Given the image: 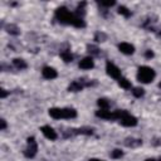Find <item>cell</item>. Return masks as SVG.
I'll use <instances>...</instances> for the list:
<instances>
[{
	"label": "cell",
	"mask_w": 161,
	"mask_h": 161,
	"mask_svg": "<svg viewBox=\"0 0 161 161\" xmlns=\"http://www.w3.org/2000/svg\"><path fill=\"white\" fill-rule=\"evenodd\" d=\"M55 19L60 24H67V25H73L75 28H84L86 23L82 18H78L74 13H70L67 8L60 6L55 10Z\"/></svg>",
	"instance_id": "obj_1"
},
{
	"label": "cell",
	"mask_w": 161,
	"mask_h": 161,
	"mask_svg": "<svg viewBox=\"0 0 161 161\" xmlns=\"http://www.w3.org/2000/svg\"><path fill=\"white\" fill-rule=\"evenodd\" d=\"M49 116L54 119H60V118H74L77 117V111L74 108H58V107H53L49 109Z\"/></svg>",
	"instance_id": "obj_2"
},
{
	"label": "cell",
	"mask_w": 161,
	"mask_h": 161,
	"mask_svg": "<svg viewBox=\"0 0 161 161\" xmlns=\"http://www.w3.org/2000/svg\"><path fill=\"white\" fill-rule=\"evenodd\" d=\"M156 73L151 67L147 65H141L138 67V72H137V80L141 83H150L153 80Z\"/></svg>",
	"instance_id": "obj_3"
},
{
	"label": "cell",
	"mask_w": 161,
	"mask_h": 161,
	"mask_svg": "<svg viewBox=\"0 0 161 161\" xmlns=\"http://www.w3.org/2000/svg\"><path fill=\"white\" fill-rule=\"evenodd\" d=\"M97 82H92V80H86L84 78H80V79H75L73 80L69 86H68V91L69 92H79L82 91L84 87H91V86H96Z\"/></svg>",
	"instance_id": "obj_4"
},
{
	"label": "cell",
	"mask_w": 161,
	"mask_h": 161,
	"mask_svg": "<svg viewBox=\"0 0 161 161\" xmlns=\"http://www.w3.org/2000/svg\"><path fill=\"white\" fill-rule=\"evenodd\" d=\"M118 121L122 126L125 127H135L137 125V118L132 114H130L125 109H119V117H118Z\"/></svg>",
	"instance_id": "obj_5"
},
{
	"label": "cell",
	"mask_w": 161,
	"mask_h": 161,
	"mask_svg": "<svg viewBox=\"0 0 161 161\" xmlns=\"http://www.w3.org/2000/svg\"><path fill=\"white\" fill-rule=\"evenodd\" d=\"M28 146H26V148L24 150V156L25 157H28V158H33L35 155H36V152H38V145H36V141H35V138L31 136V137H28Z\"/></svg>",
	"instance_id": "obj_6"
},
{
	"label": "cell",
	"mask_w": 161,
	"mask_h": 161,
	"mask_svg": "<svg viewBox=\"0 0 161 161\" xmlns=\"http://www.w3.org/2000/svg\"><path fill=\"white\" fill-rule=\"evenodd\" d=\"M106 72H107V74H108L111 78H114V79H118V78L122 77L119 68H118L114 63H112V62H107V63H106Z\"/></svg>",
	"instance_id": "obj_7"
},
{
	"label": "cell",
	"mask_w": 161,
	"mask_h": 161,
	"mask_svg": "<svg viewBox=\"0 0 161 161\" xmlns=\"http://www.w3.org/2000/svg\"><path fill=\"white\" fill-rule=\"evenodd\" d=\"M40 131H42V133L48 138V140H50V141H54V140H57V132L50 127V126H43L42 128H40Z\"/></svg>",
	"instance_id": "obj_8"
},
{
	"label": "cell",
	"mask_w": 161,
	"mask_h": 161,
	"mask_svg": "<svg viewBox=\"0 0 161 161\" xmlns=\"http://www.w3.org/2000/svg\"><path fill=\"white\" fill-rule=\"evenodd\" d=\"M118 49H119L121 53L127 54V55H131V54L135 53V47H133L132 44H130V43H126V42L119 43V44H118Z\"/></svg>",
	"instance_id": "obj_9"
},
{
	"label": "cell",
	"mask_w": 161,
	"mask_h": 161,
	"mask_svg": "<svg viewBox=\"0 0 161 161\" xmlns=\"http://www.w3.org/2000/svg\"><path fill=\"white\" fill-rule=\"evenodd\" d=\"M42 75H43L45 79H54V78H57L58 73H57V70H55L54 68H52V67H44L43 70H42Z\"/></svg>",
	"instance_id": "obj_10"
},
{
	"label": "cell",
	"mask_w": 161,
	"mask_h": 161,
	"mask_svg": "<svg viewBox=\"0 0 161 161\" xmlns=\"http://www.w3.org/2000/svg\"><path fill=\"white\" fill-rule=\"evenodd\" d=\"M94 67V62L92 57H86L79 62V68L82 69H92Z\"/></svg>",
	"instance_id": "obj_11"
},
{
	"label": "cell",
	"mask_w": 161,
	"mask_h": 161,
	"mask_svg": "<svg viewBox=\"0 0 161 161\" xmlns=\"http://www.w3.org/2000/svg\"><path fill=\"white\" fill-rule=\"evenodd\" d=\"M142 145V140L140 138H133V137H128L125 140V146L127 147H131V148H136L138 146Z\"/></svg>",
	"instance_id": "obj_12"
},
{
	"label": "cell",
	"mask_w": 161,
	"mask_h": 161,
	"mask_svg": "<svg viewBox=\"0 0 161 161\" xmlns=\"http://www.w3.org/2000/svg\"><path fill=\"white\" fill-rule=\"evenodd\" d=\"M86 5H87L86 1H82V3L78 4V6H77V9H75V11H74V14H75L78 18H82V19H83V15H84V13H86Z\"/></svg>",
	"instance_id": "obj_13"
},
{
	"label": "cell",
	"mask_w": 161,
	"mask_h": 161,
	"mask_svg": "<svg viewBox=\"0 0 161 161\" xmlns=\"http://www.w3.org/2000/svg\"><path fill=\"white\" fill-rule=\"evenodd\" d=\"M13 65H14L16 69H19V70H23V69H25V68L28 67V64L25 63V60H24V59H20V58L13 59Z\"/></svg>",
	"instance_id": "obj_14"
},
{
	"label": "cell",
	"mask_w": 161,
	"mask_h": 161,
	"mask_svg": "<svg viewBox=\"0 0 161 161\" xmlns=\"http://www.w3.org/2000/svg\"><path fill=\"white\" fill-rule=\"evenodd\" d=\"M75 135H87L91 136L93 135V128L92 127H79V128H74Z\"/></svg>",
	"instance_id": "obj_15"
},
{
	"label": "cell",
	"mask_w": 161,
	"mask_h": 161,
	"mask_svg": "<svg viewBox=\"0 0 161 161\" xmlns=\"http://www.w3.org/2000/svg\"><path fill=\"white\" fill-rule=\"evenodd\" d=\"M117 82H118L119 87H122V88H125V89H131V88H132V86H131V82H130L127 78H125V77H121V78H118V79H117Z\"/></svg>",
	"instance_id": "obj_16"
},
{
	"label": "cell",
	"mask_w": 161,
	"mask_h": 161,
	"mask_svg": "<svg viewBox=\"0 0 161 161\" xmlns=\"http://www.w3.org/2000/svg\"><path fill=\"white\" fill-rule=\"evenodd\" d=\"M60 57H62V59H63L64 62H67V63H69V62L73 60V54L70 53L69 49H65V50L60 52Z\"/></svg>",
	"instance_id": "obj_17"
},
{
	"label": "cell",
	"mask_w": 161,
	"mask_h": 161,
	"mask_svg": "<svg viewBox=\"0 0 161 161\" xmlns=\"http://www.w3.org/2000/svg\"><path fill=\"white\" fill-rule=\"evenodd\" d=\"M5 29H6V31H8L9 34H11V35H18V34L20 33V29H19L16 25H14V24H8Z\"/></svg>",
	"instance_id": "obj_18"
},
{
	"label": "cell",
	"mask_w": 161,
	"mask_h": 161,
	"mask_svg": "<svg viewBox=\"0 0 161 161\" xmlns=\"http://www.w3.org/2000/svg\"><path fill=\"white\" fill-rule=\"evenodd\" d=\"M87 49H88V53L91 54V57H92V55H93V57H98V55L101 54L99 48H98V47H96V45L88 44V45H87Z\"/></svg>",
	"instance_id": "obj_19"
},
{
	"label": "cell",
	"mask_w": 161,
	"mask_h": 161,
	"mask_svg": "<svg viewBox=\"0 0 161 161\" xmlns=\"http://www.w3.org/2000/svg\"><path fill=\"white\" fill-rule=\"evenodd\" d=\"M97 104L99 106L101 109H109V106H111L109 101L106 99V98H99V99L97 101Z\"/></svg>",
	"instance_id": "obj_20"
},
{
	"label": "cell",
	"mask_w": 161,
	"mask_h": 161,
	"mask_svg": "<svg viewBox=\"0 0 161 161\" xmlns=\"http://www.w3.org/2000/svg\"><path fill=\"white\" fill-rule=\"evenodd\" d=\"M94 40H96L97 43H102V42L107 40V34L103 33V31H97L96 35H94Z\"/></svg>",
	"instance_id": "obj_21"
},
{
	"label": "cell",
	"mask_w": 161,
	"mask_h": 161,
	"mask_svg": "<svg viewBox=\"0 0 161 161\" xmlns=\"http://www.w3.org/2000/svg\"><path fill=\"white\" fill-rule=\"evenodd\" d=\"M132 94H133L135 97H137V98H141V97L145 94V91H143V88H141V87H133V88H132Z\"/></svg>",
	"instance_id": "obj_22"
},
{
	"label": "cell",
	"mask_w": 161,
	"mask_h": 161,
	"mask_svg": "<svg viewBox=\"0 0 161 161\" xmlns=\"http://www.w3.org/2000/svg\"><path fill=\"white\" fill-rule=\"evenodd\" d=\"M118 14L123 15L125 18H130V16H131V10H128V9L126 8V6L121 5V6L118 8Z\"/></svg>",
	"instance_id": "obj_23"
},
{
	"label": "cell",
	"mask_w": 161,
	"mask_h": 161,
	"mask_svg": "<svg viewBox=\"0 0 161 161\" xmlns=\"http://www.w3.org/2000/svg\"><path fill=\"white\" fill-rule=\"evenodd\" d=\"M122 156H123V152L118 148H114L113 151H111V157L112 158H121Z\"/></svg>",
	"instance_id": "obj_24"
},
{
	"label": "cell",
	"mask_w": 161,
	"mask_h": 161,
	"mask_svg": "<svg viewBox=\"0 0 161 161\" xmlns=\"http://www.w3.org/2000/svg\"><path fill=\"white\" fill-rule=\"evenodd\" d=\"M97 3H98L101 6H107V8H108V6H113V5L116 4V1H113V0H112V1H97Z\"/></svg>",
	"instance_id": "obj_25"
},
{
	"label": "cell",
	"mask_w": 161,
	"mask_h": 161,
	"mask_svg": "<svg viewBox=\"0 0 161 161\" xmlns=\"http://www.w3.org/2000/svg\"><path fill=\"white\" fill-rule=\"evenodd\" d=\"M145 57H146L147 59L153 58V52H152V50H150V49H148V50H146V52H145Z\"/></svg>",
	"instance_id": "obj_26"
},
{
	"label": "cell",
	"mask_w": 161,
	"mask_h": 161,
	"mask_svg": "<svg viewBox=\"0 0 161 161\" xmlns=\"http://www.w3.org/2000/svg\"><path fill=\"white\" fill-rule=\"evenodd\" d=\"M0 123H1V127H0V130H1V131H4V130L6 128V121H5L4 118H1V119H0Z\"/></svg>",
	"instance_id": "obj_27"
},
{
	"label": "cell",
	"mask_w": 161,
	"mask_h": 161,
	"mask_svg": "<svg viewBox=\"0 0 161 161\" xmlns=\"http://www.w3.org/2000/svg\"><path fill=\"white\" fill-rule=\"evenodd\" d=\"M6 96H8V92H6L5 89H1V96H0V97H1V98H5Z\"/></svg>",
	"instance_id": "obj_28"
},
{
	"label": "cell",
	"mask_w": 161,
	"mask_h": 161,
	"mask_svg": "<svg viewBox=\"0 0 161 161\" xmlns=\"http://www.w3.org/2000/svg\"><path fill=\"white\" fill-rule=\"evenodd\" d=\"M89 161H104V160H99V158H91Z\"/></svg>",
	"instance_id": "obj_29"
},
{
	"label": "cell",
	"mask_w": 161,
	"mask_h": 161,
	"mask_svg": "<svg viewBox=\"0 0 161 161\" xmlns=\"http://www.w3.org/2000/svg\"><path fill=\"white\" fill-rule=\"evenodd\" d=\"M145 161H156L155 158H147V160H145Z\"/></svg>",
	"instance_id": "obj_30"
},
{
	"label": "cell",
	"mask_w": 161,
	"mask_h": 161,
	"mask_svg": "<svg viewBox=\"0 0 161 161\" xmlns=\"http://www.w3.org/2000/svg\"><path fill=\"white\" fill-rule=\"evenodd\" d=\"M158 87H160V88H161V82H160V84H158Z\"/></svg>",
	"instance_id": "obj_31"
},
{
	"label": "cell",
	"mask_w": 161,
	"mask_h": 161,
	"mask_svg": "<svg viewBox=\"0 0 161 161\" xmlns=\"http://www.w3.org/2000/svg\"><path fill=\"white\" fill-rule=\"evenodd\" d=\"M158 35H160V36H161V31H158Z\"/></svg>",
	"instance_id": "obj_32"
},
{
	"label": "cell",
	"mask_w": 161,
	"mask_h": 161,
	"mask_svg": "<svg viewBox=\"0 0 161 161\" xmlns=\"http://www.w3.org/2000/svg\"><path fill=\"white\" fill-rule=\"evenodd\" d=\"M158 161H161V158H158Z\"/></svg>",
	"instance_id": "obj_33"
}]
</instances>
